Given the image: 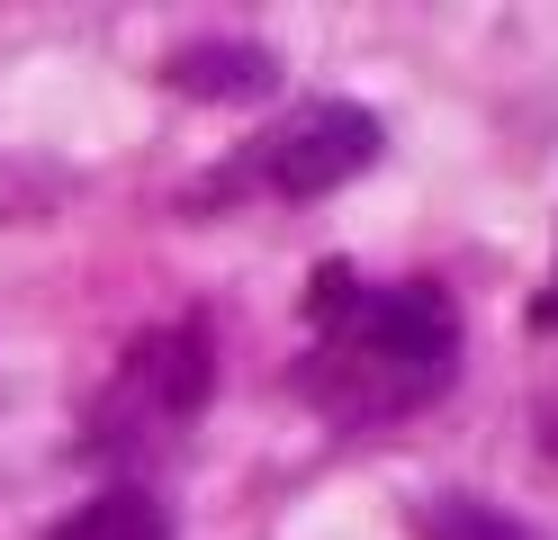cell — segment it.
Returning a JSON list of instances; mask_svg holds the SVG:
<instances>
[{"label": "cell", "mask_w": 558, "mask_h": 540, "mask_svg": "<svg viewBox=\"0 0 558 540\" xmlns=\"http://www.w3.org/2000/svg\"><path fill=\"white\" fill-rule=\"evenodd\" d=\"M378 163V118L369 108H352V99H306L298 118H279L262 144H253V171L262 190H279V199H325V190H342V180H361Z\"/></svg>", "instance_id": "3957f363"}, {"label": "cell", "mask_w": 558, "mask_h": 540, "mask_svg": "<svg viewBox=\"0 0 558 540\" xmlns=\"http://www.w3.org/2000/svg\"><path fill=\"white\" fill-rule=\"evenodd\" d=\"M532 324H541V334H558V279H549L541 298H532Z\"/></svg>", "instance_id": "52a82bcc"}, {"label": "cell", "mask_w": 558, "mask_h": 540, "mask_svg": "<svg viewBox=\"0 0 558 540\" xmlns=\"http://www.w3.org/2000/svg\"><path fill=\"white\" fill-rule=\"evenodd\" d=\"M46 540H171V504L145 487H99L90 504H73Z\"/></svg>", "instance_id": "5b68a950"}, {"label": "cell", "mask_w": 558, "mask_h": 540, "mask_svg": "<svg viewBox=\"0 0 558 540\" xmlns=\"http://www.w3.org/2000/svg\"><path fill=\"white\" fill-rule=\"evenodd\" d=\"M424 540H541V531H522V523L496 514L486 495H441L433 514H424Z\"/></svg>", "instance_id": "8992f818"}, {"label": "cell", "mask_w": 558, "mask_h": 540, "mask_svg": "<svg viewBox=\"0 0 558 540\" xmlns=\"http://www.w3.org/2000/svg\"><path fill=\"white\" fill-rule=\"evenodd\" d=\"M162 82L181 99H207V108H253L279 91V55L270 46H181L162 63Z\"/></svg>", "instance_id": "277c9868"}, {"label": "cell", "mask_w": 558, "mask_h": 540, "mask_svg": "<svg viewBox=\"0 0 558 540\" xmlns=\"http://www.w3.org/2000/svg\"><path fill=\"white\" fill-rule=\"evenodd\" d=\"M207 387H217V343H207V324L181 315V324H154V334H135V351L118 360V387L99 396V432H118V442H145V432H171L207 406Z\"/></svg>", "instance_id": "7a4b0ae2"}, {"label": "cell", "mask_w": 558, "mask_h": 540, "mask_svg": "<svg viewBox=\"0 0 558 540\" xmlns=\"http://www.w3.org/2000/svg\"><path fill=\"white\" fill-rule=\"evenodd\" d=\"M306 324H316V351H306L298 387L316 396L333 423H388L433 406L460 370V324H450V298L424 279L397 288H361L352 262H325L306 279Z\"/></svg>", "instance_id": "6da1fadb"}, {"label": "cell", "mask_w": 558, "mask_h": 540, "mask_svg": "<svg viewBox=\"0 0 558 540\" xmlns=\"http://www.w3.org/2000/svg\"><path fill=\"white\" fill-rule=\"evenodd\" d=\"M541 442H549V459H558V415H549V432H541Z\"/></svg>", "instance_id": "ba28073f"}]
</instances>
